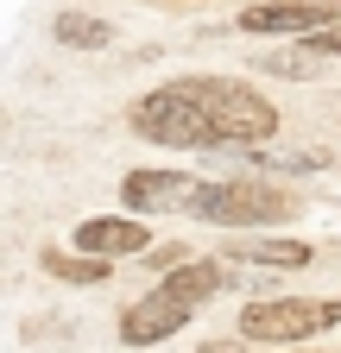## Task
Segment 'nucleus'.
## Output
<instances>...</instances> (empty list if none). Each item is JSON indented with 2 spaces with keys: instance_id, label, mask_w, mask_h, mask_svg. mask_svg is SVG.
Here are the masks:
<instances>
[{
  "instance_id": "11",
  "label": "nucleus",
  "mask_w": 341,
  "mask_h": 353,
  "mask_svg": "<svg viewBox=\"0 0 341 353\" xmlns=\"http://www.w3.org/2000/svg\"><path fill=\"white\" fill-rule=\"evenodd\" d=\"M240 164L246 170H291V176H304V170H329L335 152H322V145H253V152H240Z\"/></svg>"
},
{
  "instance_id": "1",
  "label": "nucleus",
  "mask_w": 341,
  "mask_h": 353,
  "mask_svg": "<svg viewBox=\"0 0 341 353\" xmlns=\"http://www.w3.org/2000/svg\"><path fill=\"white\" fill-rule=\"evenodd\" d=\"M190 108H202V120L222 132L228 152H253V145H272L278 132V108L260 95L253 82H234V76H184L170 82Z\"/></svg>"
},
{
  "instance_id": "14",
  "label": "nucleus",
  "mask_w": 341,
  "mask_h": 353,
  "mask_svg": "<svg viewBox=\"0 0 341 353\" xmlns=\"http://www.w3.org/2000/svg\"><path fill=\"white\" fill-rule=\"evenodd\" d=\"M253 63H260V70H272V76H297V82L322 70V57L310 51V44H297V51H260Z\"/></svg>"
},
{
  "instance_id": "2",
  "label": "nucleus",
  "mask_w": 341,
  "mask_h": 353,
  "mask_svg": "<svg viewBox=\"0 0 341 353\" xmlns=\"http://www.w3.org/2000/svg\"><path fill=\"white\" fill-rule=\"evenodd\" d=\"M304 208L297 190H278V183H260V176H234V183H202L196 196V221L208 228H278Z\"/></svg>"
},
{
  "instance_id": "17",
  "label": "nucleus",
  "mask_w": 341,
  "mask_h": 353,
  "mask_svg": "<svg viewBox=\"0 0 341 353\" xmlns=\"http://www.w3.org/2000/svg\"><path fill=\"white\" fill-rule=\"evenodd\" d=\"M291 353H322V347H291Z\"/></svg>"
},
{
  "instance_id": "10",
  "label": "nucleus",
  "mask_w": 341,
  "mask_h": 353,
  "mask_svg": "<svg viewBox=\"0 0 341 353\" xmlns=\"http://www.w3.org/2000/svg\"><path fill=\"white\" fill-rule=\"evenodd\" d=\"M222 252L240 259V265H272V272H297V265H310V259H316L310 240H228Z\"/></svg>"
},
{
  "instance_id": "15",
  "label": "nucleus",
  "mask_w": 341,
  "mask_h": 353,
  "mask_svg": "<svg viewBox=\"0 0 341 353\" xmlns=\"http://www.w3.org/2000/svg\"><path fill=\"white\" fill-rule=\"evenodd\" d=\"M316 57H341V26H329V32H316V38H304Z\"/></svg>"
},
{
  "instance_id": "5",
  "label": "nucleus",
  "mask_w": 341,
  "mask_h": 353,
  "mask_svg": "<svg viewBox=\"0 0 341 353\" xmlns=\"http://www.w3.org/2000/svg\"><path fill=\"white\" fill-rule=\"evenodd\" d=\"M341 26V0H253V7H240V32L253 38H316Z\"/></svg>"
},
{
  "instance_id": "13",
  "label": "nucleus",
  "mask_w": 341,
  "mask_h": 353,
  "mask_svg": "<svg viewBox=\"0 0 341 353\" xmlns=\"http://www.w3.org/2000/svg\"><path fill=\"white\" fill-rule=\"evenodd\" d=\"M38 259H45V272H51V278H64V284H108V259H89V252H57V246H45Z\"/></svg>"
},
{
  "instance_id": "8",
  "label": "nucleus",
  "mask_w": 341,
  "mask_h": 353,
  "mask_svg": "<svg viewBox=\"0 0 341 353\" xmlns=\"http://www.w3.org/2000/svg\"><path fill=\"white\" fill-rule=\"evenodd\" d=\"M190 316H196V309H184L177 296L152 290V296H139L133 309H120V347H152V341H170L177 328H190Z\"/></svg>"
},
{
  "instance_id": "4",
  "label": "nucleus",
  "mask_w": 341,
  "mask_h": 353,
  "mask_svg": "<svg viewBox=\"0 0 341 353\" xmlns=\"http://www.w3.org/2000/svg\"><path fill=\"white\" fill-rule=\"evenodd\" d=\"M126 120H133V132H146V139H158V145H177V152H228L222 132L202 120V108H190L177 88L139 95L133 108H126Z\"/></svg>"
},
{
  "instance_id": "16",
  "label": "nucleus",
  "mask_w": 341,
  "mask_h": 353,
  "mask_svg": "<svg viewBox=\"0 0 341 353\" xmlns=\"http://www.w3.org/2000/svg\"><path fill=\"white\" fill-rule=\"evenodd\" d=\"M196 353H246V341H208V347H196Z\"/></svg>"
},
{
  "instance_id": "9",
  "label": "nucleus",
  "mask_w": 341,
  "mask_h": 353,
  "mask_svg": "<svg viewBox=\"0 0 341 353\" xmlns=\"http://www.w3.org/2000/svg\"><path fill=\"white\" fill-rule=\"evenodd\" d=\"M228 284H234V278H228V265H215V259H190L184 272H170L158 290H164V296H177L184 309H202L208 296H222Z\"/></svg>"
},
{
  "instance_id": "12",
  "label": "nucleus",
  "mask_w": 341,
  "mask_h": 353,
  "mask_svg": "<svg viewBox=\"0 0 341 353\" xmlns=\"http://www.w3.org/2000/svg\"><path fill=\"white\" fill-rule=\"evenodd\" d=\"M51 38L70 44V51H101L114 32H108V19H95V13H57V19H51Z\"/></svg>"
},
{
  "instance_id": "3",
  "label": "nucleus",
  "mask_w": 341,
  "mask_h": 353,
  "mask_svg": "<svg viewBox=\"0 0 341 353\" xmlns=\"http://www.w3.org/2000/svg\"><path fill=\"white\" fill-rule=\"evenodd\" d=\"M341 328V296H260L240 309V341H310Z\"/></svg>"
},
{
  "instance_id": "7",
  "label": "nucleus",
  "mask_w": 341,
  "mask_h": 353,
  "mask_svg": "<svg viewBox=\"0 0 341 353\" xmlns=\"http://www.w3.org/2000/svg\"><path fill=\"white\" fill-rule=\"evenodd\" d=\"M70 246L114 265V259H139V252H152V228H146V221H133V214H95V221H82V228H76Z\"/></svg>"
},
{
  "instance_id": "6",
  "label": "nucleus",
  "mask_w": 341,
  "mask_h": 353,
  "mask_svg": "<svg viewBox=\"0 0 341 353\" xmlns=\"http://www.w3.org/2000/svg\"><path fill=\"white\" fill-rule=\"evenodd\" d=\"M196 196H202V176H190V170H126V183H120V202H126V214H190L196 208Z\"/></svg>"
}]
</instances>
